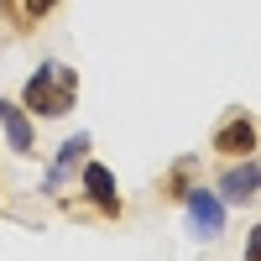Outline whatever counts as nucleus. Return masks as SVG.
<instances>
[{"instance_id":"6e6552de","label":"nucleus","mask_w":261,"mask_h":261,"mask_svg":"<svg viewBox=\"0 0 261 261\" xmlns=\"http://www.w3.org/2000/svg\"><path fill=\"white\" fill-rule=\"evenodd\" d=\"M84 151H89V136H68V141H63V157H58V172H53V183H58L63 172H68V167L84 157Z\"/></svg>"},{"instance_id":"1a4fd4ad","label":"nucleus","mask_w":261,"mask_h":261,"mask_svg":"<svg viewBox=\"0 0 261 261\" xmlns=\"http://www.w3.org/2000/svg\"><path fill=\"white\" fill-rule=\"evenodd\" d=\"M246 261H261V225L246 235Z\"/></svg>"},{"instance_id":"20e7f679","label":"nucleus","mask_w":261,"mask_h":261,"mask_svg":"<svg viewBox=\"0 0 261 261\" xmlns=\"http://www.w3.org/2000/svg\"><path fill=\"white\" fill-rule=\"evenodd\" d=\"M220 193L230 204H251L256 193H261V162H251V157H235L225 172H220Z\"/></svg>"},{"instance_id":"7ed1b4c3","label":"nucleus","mask_w":261,"mask_h":261,"mask_svg":"<svg viewBox=\"0 0 261 261\" xmlns=\"http://www.w3.org/2000/svg\"><path fill=\"white\" fill-rule=\"evenodd\" d=\"M188 235L193 241H220V230H225V199L220 193H209V188H188Z\"/></svg>"},{"instance_id":"f03ea898","label":"nucleus","mask_w":261,"mask_h":261,"mask_svg":"<svg viewBox=\"0 0 261 261\" xmlns=\"http://www.w3.org/2000/svg\"><path fill=\"white\" fill-rule=\"evenodd\" d=\"M214 151H220V157H251V151L261 146V125L246 115V110H235V115H225L220 120V130H214V141H209Z\"/></svg>"},{"instance_id":"0eeeda50","label":"nucleus","mask_w":261,"mask_h":261,"mask_svg":"<svg viewBox=\"0 0 261 261\" xmlns=\"http://www.w3.org/2000/svg\"><path fill=\"white\" fill-rule=\"evenodd\" d=\"M193 172H199V157H178V162L167 167V178H162V199H188Z\"/></svg>"},{"instance_id":"423d86ee","label":"nucleus","mask_w":261,"mask_h":261,"mask_svg":"<svg viewBox=\"0 0 261 261\" xmlns=\"http://www.w3.org/2000/svg\"><path fill=\"white\" fill-rule=\"evenodd\" d=\"M0 125H6L11 151H32V120H27V110H21V105L0 99Z\"/></svg>"},{"instance_id":"f257e3e1","label":"nucleus","mask_w":261,"mask_h":261,"mask_svg":"<svg viewBox=\"0 0 261 261\" xmlns=\"http://www.w3.org/2000/svg\"><path fill=\"white\" fill-rule=\"evenodd\" d=\"M73 99H79V73L63 68V63H42V68L27 79V89H21V105H27V110H37L42 120L68 115Z\"/></svg>"},{"instance_id":"39448f33","label":"nucleus","mask_w":261,"mask_h":261,"mask_svg":"<svg viewBox=\"0 0 261 261\" xmlns=\"http://www.w3.org/2000/svg\"><path fill=\"white\" fill-rule=\"evenodd\" d=\"M84 193L105 209V214H120V199H115V178H110V167L105 162H89L84 167Z\"/></svg>"}]
</instances>
